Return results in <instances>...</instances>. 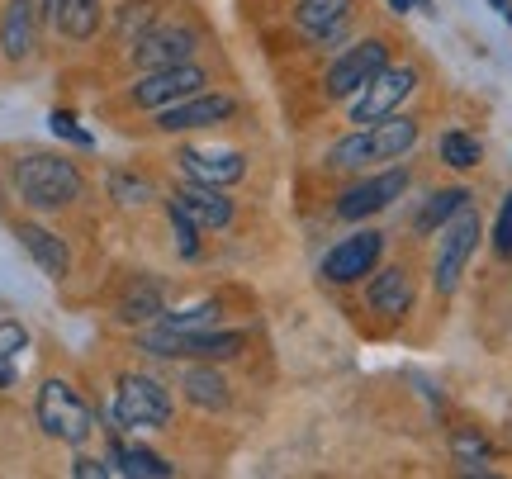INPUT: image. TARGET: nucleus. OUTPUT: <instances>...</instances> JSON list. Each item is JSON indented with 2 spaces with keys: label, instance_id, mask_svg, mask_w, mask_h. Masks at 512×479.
<instances>
[{
  "label": "nucleus",
  "instance_id": "nucleus-1",
  "mask_svg": "<svg viewBox=\"0 0 512 479\" xmlns=\"http://www.w3.org/2000/svg\"><path fill=\"white\" fill-rule=\"evenodd\" d=\"M422 124L413 114H389L380 124H366V129L337 138L328 152H323V166L328 171H370L380 162H399L408 152L418 148Z\"/></svg>",
  "mask_w": 512,
  "mask_h": 479
},
{
  "label": "nucleus",
  "instance_id": "nucleus-2",
  "mask_svg": "<svg viewBox=\"0 0 512 479\" xmlns=\"http://www.w3.org/2000/svg\"><path fill=\"white\" fill-rule=\"evenodd\" d=\"M15 190L29 209H67V204L81 200V171L67 157H53V152H29L15 162Z\"/></svg>",
  "mask_w": 512,
  "mask_h": 479
},
{
  "label": "nucleus",
  "instance_id": "nucleus-3",
  "mask_svg": "<svg viewBox=\"0 0 512 479\" xmlns=\"http://www.w3.org/2000/svg\"><path fill=\"white\" fill-rule=\"evenodd\" d=\"M34 413H38V427L62 446H86L95 437L91 404H86L81 389H76L72 380H62V375L43 380V389H38V399H34Z\"/></svg>",
  "mask_w": 512,
  "mask_h": 479
},
{
  "label": "nucleus",
  "instance_id": "nucleus-4",
  "mask_svg": "<svg viewBox=\"0 0 512 479\" xmlns=\"http://www.w3.org/2000/svg\"><path fill=\"white\" fill-rule=\"evenodd\" d=\"M389 53H394V43L380 34L347 43V48L328 62V72H323V95H328V100H351V95H361L370 81L389 67Z\"/></svg>",
  "mask_w": 512,
  "mask_h": 479
},
{
  "label": "nucleus",
  "instance_id": "nucleus-5",
  "mask_svg": "<svg viewBox=\"0 0 512 479\" xmlns=\"http://www.w3.org/2000/svg\"><path fill=\"white\" fill-rule=\"evenodd\" d=\"M171 413H176L171 394L152 375L124 370L114 380V418H119V427H128V432H162V427H171Z\"/></svg>",
  "mask_w": 512,
  "mask_h": 479
},
{
  "label": "nucleus",
  "instance_id": "nucleus-6",
  "mask_svg": "<svg viewBox=\"0 0 512 479\" xmlns=\"http://www.w3.org/2000/svg\"><path fill=\"white\" fill-rule=\"evenodd\" d=\"M418 81H422V72L413 67V62H389L366 91L351 95V124L366 129V124H380V119H389V114H399L403 100L418 91Z\"/></svg>",
  "mask_w": 512,
  "mask_h": 479
},
{
  "label": "nucleus",
  "instance_id": "nucleus-7",
  "mask_svg": "<svg viewBox=\"0 0 512 479\" xmlns=\"http://www.w3.org/2000/svg\"><path fill=\"white\" fill-rule=\"evenodd\" d=\"M475 247H479V219L475 209L465 204L456 219L441 228V247H437V261H432V290L441 299H451L460 290V276H465V266L475 257Z\"/></svg>",
  "mask_w": 512,
  "mask_h": 479
},
{
  "label": "nucleus",
  "instance_id": "nucleus-8",
  "mask_svg": "<svg viewBox=\"0 0 512 479\" xmlns=\"http://www.w3.org/2000/svg\"><path fill=\"white\" fill-rule=\"evenodd\" d=\"M209 86V72L200 62H176V67H157V72H138V81L128 86V105L133 110H166L185 95H200Z\"/></svg>",
  "mask_w": 512,
  "mask_h": 479
},
{
  "label": "nucleus",
  "instance_id": "nucleus-9",
  "mask_svg": "<svg viewBox=\"0 0 512 479\" xmlns=\"http://www.w3.org/2000/svg\"><path fill=\"white\" fill-rule=\"evenodd\" d=\"M408 185H413V171H408V166L375 171V176H366V181L347 185V190L337 195V204H332V214L347 219V223H361V219H370V214H384L399 195H408Z\"/></svg>",
  "mask_w": 512,
  "mask_h": 479
},
{
  "label": "nucleus",
  "instance_id": "nucleus-10",
  "mask_svg": "<svg viewBox=\"0 0 512 479\" xmlns=\"http://www.w3.org/2000/svg\"><path fill=\"white\" fill-rule=\"evenodd\" d=\"M380 257H384V233L361 228V233L342 238L337 247H328V257L318 261V276L328 280V285H361L380 266Z\"/></svg>",
  "mask_w": 512,
  "mask_h": 479
},
{
  "label": "nucleus",
  "instance_id": "nucleus-11",
  "mask_svg": "<svg viewBox=\"0 0 512 479\" xmlns=\"http://www.w3.org/2000/svg\"><path fill=\"white\" fill-rule=\"evenodd\" d=\"M238 95L228 91H200V95H185L176 105L157 110V133H195V129H214V124H228L238 119Z\"/></svg>",
  "mask_w": 512,
  "mask_h": 479
},
{
  "label": "nucleus",
  "instance_id": "nucleus-12",
  "mask_svg": "<svg viewBox=\"0 0 512 479\" xmlns=\"http://www.w3.org/2000/svg\"><path fill=\"white\" fill-rule=\"evenodd\" d=\"M195 53H200V34L185 29V24H152V29L128 48V57H133L138 72H157V67L195 62Z\"/></svg>",
  "mask_w": 512,
  "mask_h": 479
},
{
  "label": "nucleus",
  "instance_id": "nucleus-13",
  "mask_svg": "<svg viewBox=\"0 0 512 479\" xmlns=\"http://www.w3.org/2000/svg\"><path fill=\"white\" fill-rule=\"evenodd\" d=\"M171 162L181 166L185 181H200V185H238L242 176H247V157L233 148H176V157Z\"/></svg>",
  "mask_w": 512,
  "mask_h": 479
},
{
  "label": "nucleus",
  "instance_id": "nucleus-14",
  "mask_svg": "<svg viewBox=\"0 0 512 479\" xmlns=\"http://www.w3.org/2000/svg\"><path fill=\"white\" fill-rule=\"evenodd\" d=\"M171 200L181 204L204 233H219V228H228V223L238 219V204H233V195H228L223 185H200V181L176 185V190H171Z\"/></svg>",
  "mask_w": 512,
  "mask_h": 479
},
{
  "label": "nucleus",
  "instance_id": "nucleus-15",
  "mask_svg": "<svg viewBox=\"0 0 512 479\" xmlns=\"http://www.w3.org/2000/svg\"><path fill=\"white\" fill-rule=\"evenodd\" d=\"M413 276H408V266H375L370 271V285H366V309L370 314L389 318V323H399V318L413 314Z\"/></svg>",
  "mask_w": 512,
  "mask_h": 479
},
{
  "label": "nucleus",
  "instance_id": "nucleus-16",
  "mask_svg": "<svg viewBox=\"0 0 512 479\" xmlns=\"http://www.w3.org/2000/svg\"><path fill=\"white\" fill-rule=\"evenodd\" d=\"M38 0H5V15H0V53L10 62H29L38 43Z\"/></svg>",
  "mask_w": 512,
  "mask_h": 479
},
{
  "label": "nucleus",
  "instance_id": "nucleus-17",
  "mask_svg": "<svg viewBox=\"0 0 512 479\" xmlns=\"http://www.w3.org/2000/svg\"><path fill=\"white\" fill-rule=\"evenodd\" d=\"M15 238H19V247L34 257V266L48 280H67V276H72V247H67V238H57V233L38 228V223H19Z\"/></svg>",
  "mask_w": 512,
  "mask_h": 479
},
{
  "label": "nucleus",
  "instance_id": "nucleus-18",
  "mask_svg": "<svg viewBox=\"0 0 512 479\" xmlns=\"http://www.w3.org/2000/svg\"><path fill=\"white\" fill-rule=\"evenodd\" d=\"M181 394H185V404L204 408V413H223V408L233 404L228 380L219 375V361H190L181 370Z\"/></svg>",
  "mask_w": 512,
  "mask_h": 479
},
{
  "label": "nucleus",
  "instance_id": "nucleus-19",
  "mask_svg": "<svg viewBox=\"0 0 512 479\" xmlns=\"http://www.w3.org/2000/svg\"><path fill=\"white\" fill-rule=\"evenodd\" d=\"M242 351H247V332L238 328L181 332V361H233Z\"/></svg>",
  "mask_w": 512,
  "mask_h": 479
},
{
  "label": "nucleus",
  "instance_id": "nucleus-20",
  "mask_svg": "<svg viewBox=\"0 0 512 479\" xmlns=\"http://www.w3.org/2000/svg\"><path fill=\"white\" fill-rule=\"evenodd\" d=\"M290 19L304 38H318V34H328V29H337V24L356 19V0H294Z\"/></svg>",
  "mask_w": 512,
  "mask_h": 479
},
{
  "label": "nucleus",
  "instance_id": "nucleus-21",
  "mask_svg": "<svg viewBox=\"0 0 512 479\" xmlns=\"http://www.w3.org/2000/svg\"><path fill=\"white\" fill-rule=\"evenodd\" d=\"M470 200H475V195H470L465 185H446V190H432V195H427V204H422L418 214H413V233H418V238H432V233H441V228L456 219V214H460V209H465Z\"/></svg>",
  "mask_w": 512,
  "mask_h": 479
},
{
  "label": "nucleus",
  "instance_id": "nucleus-22",
  "mask_svg": "<svg viewBox=\"0 0 512 479\" xmlns=\"http://www.w3.org/2000/svg\"><path fill=\"white\" fill-rule=\"evenodd\" d=\"M53 24L72 43H91L105 24V5L100 0H53Z\"/></svg>",
  "mask_w": 512,
  "mask_h": 479
},
{
  "label": "nucleus",
  "instance_id": "nucleus-23",
  "mask_svg": "<svg viewBox=\"0 0 512 479\" xmlns=\"http://www.w3.org/2000/svg\"><path fill=\"white\" fill-rule=\"evenodd\" d=\"M162 314H166L162 280H152V276H138L124 290V299H119V318L124 323H157Z\"/></svg>",
  "mask_w": 512,
  "mask_h": 479
},
{
  "label": "nucleus",
  "instance_id": "nucleus-24",
  "mask_svg": "<svg viewBox=\"0 0 512 479\" xmlns=\"http://www.w3.org/2000/svg\"><path fill=\"white\" fill-rule=\"evenodd\" d=\"M451 456H456L465 475H489L494 470V446H489V437L479 427H456L451 432Z\"/></svg>",
  "mask_w": 512,
  "mask_h": 479
},
{
  "label": "nucleus",
  "instance_id": "nucleus-25",
  "mask_svg": "<svg viewBox=\"0 0 512 479\" xmlns=\"http://www.w3.org/2000/svg\"><path fill=\"white\" fill-rule=\"evenodd\" d=\"M114 470L128 479H166L176 475V465H166L157 451H147L138 442H114Z\"/></svg>",
  "mask_w": 512,
  "mask_h": 479
},
{
  "label": "nucleus",
  "instance_id": "nucleus-26",
  "mask_svg": "<svg viewBox=\"0 0 512 479\" xmlns=\"http://www.w3.org/2000/svg\"><path fill=\"white\" fill-rule=\"evenodd\" d=\"M29 351V328L15 318H0V389L19 380V356Z\"/></svg>",
  "mask_w": 512,
  "mask_h": 479
},
{
  "label": "nucleus",
  "instance_id": "nucleus-27",
  "mask_svg": "<svg viewBox=\"0 0 512 479\" xmlns=\"http://www.w3.org/2000/svg\"><path fill=\"white\" fill-rule=\"evenodd\" d=\"M441 166H451V171H475L479 162H484V143H479L475 133H465V129H451V133H441Z\"/></svg>",
  "mask_w": 512,
  "mask_h": 479
},
{
  "label": "nucleus",
  "instance_id": "nucleus-28",
  "mask_svg": "<svg viewBox=\"0 0 512 479\" xmlns=\"http://www.w3.org/2000/svg\"><path fill=\"white\" fill-rule=\"evenodd\" d=\"M105 185H110V200L119 204V209H143V204H152V181L138 176V171L114 166L110 176H105Z\"/></svg>",
  "mask_w": 512,
  "mask_h": 479
},
{
  "label": "nucleus",
  "instance_id": "nucleus-29",
  "mask_svg": "<svg viewBox=\"0 0 512 479\" xmlns=\"http://www.w3.org/2000/svg\"><path fill=\"white\" fill-rule=\"evenodd\" d=\"M166 219H171V233H176V252H181L185 261H195L204 252V247H200V233H204V228L190 219V214H185L176 200H166Z\"/></svg>",
  "mask_w": 512,
  "mask_h": 479
},
{
  "label": "nucleus",
  "instance_id": "nucleus-30",
  "mask_svg": "<svg viewBox=\"0 0 512 479\" xmlns=\"http://www.w3.org/2000/svg\"><path fill=\"white\" fill-rule=\"evenodd\" d=\"M219 299H204V304H195V309H185V314H162L166 328H176V332H200V328H214L219 323Z\"/></svg>",
  "mask_w": 512,
  "mask_h": 479
},
{
  "label": "nucleus",
  "instance_id": "nucleus-31",
  "mask_svg": "<svg viewBox=\"0 0 512 479\" xmlns=\"http://www.w3.org/2000/svg\"><path fill=\"white\" fill-rule=\"evenodd\" d=\"M152 24H157V10H152L147 0H143V5H124V10H119V38H124L128 48H133V43H138Z\"/></svg>",
  "mask_w": 512,
  "mask_h": 479
},
{
  "label": "nucleus",
  "instance_id": "nucleus-32",
  "mask_svg": "<svg viewBox=\"0 0 512 479\" xmlns=\"http://www.w3.org/2000/svg\"><path fill=\"white\" fill-rule=\"evenodd\" d=\"M494 257L512 261V190L498 204V219H494Z\"/></svg>",
  "mask_w": 512,
  "mask_h": 479
},
{
  "label": "nucleus",
  "instance_id": "nucleus-33",
  "mask_svg": "<svg viewBox=\"0 0 512 479\" xmlns=\"http://www.w3.org/2000/svg\"><path fill=\"white\" fill-rule=\"evenodd\" d=\"M48 124H53L57 138H67V143H76V148H95V133L81 129V124H76L67 110H53V119H48Z\"/></svg>",
  "mask_w": 512,
  "mask_h": 479
},
{
  "label": "nucleus",
  "instance_id": "nucleus-34",
  "mask_svg": "<svg viewBox=\"0 0 512 479\" xmlns=\"http://www.w3.org/2000/svg\"><path fill=\"white\" fill-rule=\"evenodd\" d=\"M72 475L76 479H110V475H119L114 465H105V461H91V456H81V461L72 465Z\"/></svg>",
  "mask_w": 512,
  "mask_h": 479
},
{
  "label": "nucleus",
  "instance_id": "nucleus-35",
  "mask_svg": "<svg viewBox=\"0 0 512 479\" xmlns=\"http://www.w3.org/2000/svg\"><path fill=\"white\" fill-rule=\"evenodd\" d=\"M384 5H389L394 15H408V10H422V15H437V10H432V0H384Z\"/></svg>",
  "mask_w": 512,
  "mask_h": 479
},
{
  "label": "nucleus",
  "instance_id": "nucleus-36",
  "mask_svg": "<svg viewBox=\"0 0 512 479\" xmlns=\"http://www.w3.org/2000/svg\"><path fill=\"white\" fill-rule=\"evenodd\" d=\"M489 5H494L498 15H503V19H508V24H512V0H489Z\"/></svg>",
  "mask_w": 512,
  "mask_h": 479
}]
</instances>
